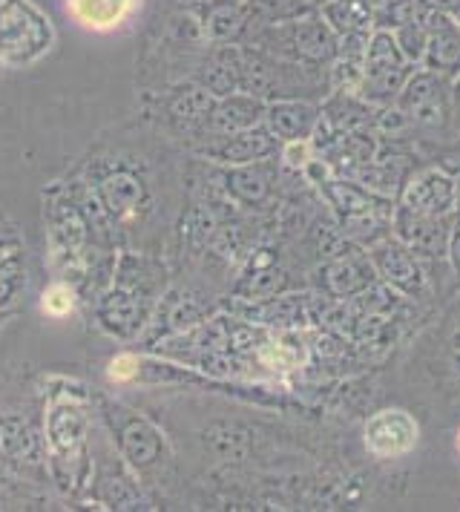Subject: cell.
Returning a JSON list of instances; mask_svg holds the SVG:
<instances>
[{"instance_id": "1", "label": "cell", "mask_w": 460, "mask_h": 512, "mask_svg": "<svg viewBox=\"0 0 460 512\" xmlns=\"http://www.w3.org/2000/svg\"><path fill=\"white\" fill-rule=\"evenodd\" d=\"M337 44H340V38L331 26L325 24L320 9L311 15H302L297 21L262 26L253 32L256 49L271 52L285 61H297L305 67H320V70H328V64L337 58Z\"/></svg>"}, {"instance_id": "2", "label": "cell", "mask_w": 460, "mask_h": 512, "mask_svg": "<svg viewBox=\"0 0 460 512\" xmlns=\"http://www.w3.org/2000/svg\"><path fill=\"white\" fill-rule=\"evenodd\" d=\"M55 44L52 21L32 0H0V61L26 67Z\"/></svg>"}, {"instance_id": "3", "label": "cell", "mask_w": 460, "mask_h": 512, "mask_svg": "<svg viewBox=\"0 0 460 512\" xmlns=\"http://www.w3.org/2000/svg\"><path fill=\"white\" fill-rule=\"evenodd\" d=\"M417 70L412 61L400 52L394 35L386 29H374L368 38L366 67H363V81L357 95H363L374 107H391L409 75Z\"/></svg>"}, {"instance_id": "4", "label": "cell", "mask_w": 460, "mask_h": 512, "mask_svg": "<svg viewBox=\"0 0 460 512\" xmlns=\"http://www.w3.org/2000/svg\"><path fill=\"white\" fill-rule=\"evenodd\" d=\"M452 104H455L452 81L423 67H417L409 75V81L403 84V90L394 101L400 116L417 127H443L449 121Z\"/></svg>"}, {"instance_id": "5", "label": "cell", "mask_w": 460, "mask_h": 512, "mask_svg": "<svg viewBox=\"0 0 460 512\" xmlns=\"http://www.w3.org/2000/svg\"><path fill=\"white\" fill-rule=\"evenodd\" d=\"M368 259L374 265L377 280L386 282L389 288L400 291V294H420L426 285V271L420 265V259L414 254L406 242H400L394 233H389L386 239L374 242L368 248Z\"/></svg>"}, {"instance_id": "6", "label": "cell", "mask_w": 460, "mask_h": 512, "mask_svg": "<svg viewBox=\"0 0 460 512\" xmlns=\"http://www.w3.org/2000/svg\"><path fill=\"white\" fill-rule=\"evenodd\" d=\"M420 438V426L406 409H380L366 420L363 443L377 461H394L412 452Z\"/></svg>"}, {"instance_id": "7", "label": "cell", "mask_w": 460, "mask_h": 512, "mask_svg": "<svg viewBox=\"0 0 460 512\" xmlns=\"http://www.w3.org/2000/svg\"><path fill=\"white\" fill-rule=\"evenodd\" d=\"M391 231L400 242H406L417 256H446L452 219L449 216H426L394 202Z\"/></svg>"}, {"instance_id": "8", "label": "cell", "mask_w": 460, "mask_h": 512, "mask_svg": "<svg viewBox=\"0 0 460 512\" xmlns=\"http://www.w3.org/2000/svg\"><path fill=\"white\" fill-rule=\"evenodd\" d=\"M423 24L429 32L426 52L420 67L432 70L449 81H455L460 75V26L449 12L440 9H426L423 12Z\"/></svg>"}, {"instance_id": "9", "label": "cell", "mask_w": 460, "mask_h": 512, "mask_svg": "<svg viewBox=\"0 0 460 512\" xmlns=\"http://www.w3.org/2000/svg\"><path fill=\"white\" fill-rule=\"evenodd\" d=\"M317 277H320L322 291L328 297H337V300H348V297L366 294L368 288H374V282H377V274H374V265L368 259V251H354V248L331 256L322 265Z\"/></svg>"}, {"instance_id": "10", "label": "cell", "mask_w": 460, "mask_h": 512, "mask_svg": "<svg viewBox=\"0 0 460 512\" xmlns=\"http://www.w3.org/2000/svg\"><path fill=\"white\" fill-rule=\"evenodd\" d=\"M397 202L409 210L426 213V216H452L455 213V179L437 167L420 170L412 179H406Z\"/></svg>"}, {"instance_id": "11", "label": "cell", "mask_w": 460, "mask_h": 512, "mask_svg": "<svg viewBox=\"0 0 460 512\" xmlns=\"http://www.w3.org/2000/svg\"><path fill=\"white\" fill-rule=\"evenodd\" d=\"M380 107L368 104L363 95L345 93V90H331L328 98L320 104V124L314 136H325V144L334 136L354 133V130H366L374 121Z\"/></svg>"}, {"instance_id": "12", "label": "cell", "mask_w": 460, "mask_h": 512, "mask_svg": "<svg viewBox=\"0 0 460 512\" xmlns=\"http://www.w3.org/2000/svg\"><path fill=\"white\" fill-rule=\"evenodd\" d=\"M320 124V104L308 98H276L265 107V127L274 133L276 141L314 139Z\"/></svg>"}, {"instance_id": "13", "label": "cell", "mask_w": 460, "mask_h": 512, "mask_svg": "<svg viewBox=\"0 0 460 512\" xmlns=\"http://www.w3.org/2000/svg\"><path fill=\"white\" fill-rule=\"evenodd\" d=\"M210 159L230 164V167H242V164L265 162L276 153V139L268 127H251V130H239V133H222L205 150Z\"/></svg>"}, {"instance_id": "14", "label": "cell", "mask_w": 460, "mask_h": 512, "mask_svg": "<svg viewBox=\"0 0 460 512\" xmlns=\"http://www.w3.org/2000/svg\"><path fill=\"white\" fill-rule=\"evenodd\" d=\"M320 187L325 202L337 213V219L360 216V213H371V210L394 208L391 199H383V196L371 193L366 185H360L357 179H348V176H334V179L322 182Z\"/></svg>"}, {"instance_id": "15", "label": "cell", "mask_w": 460, "mask_h": 512, "mask_svg": "<svg viewBox=\"0 0 460 512\" xmlns=\"http://www.w3.org/2000/svg\"><path fill=\"white\" fill-rule=\"evenodd\" d=\"M141 0H67L69 18L90 32H113L136 15Z\"/></svg>"}, {"instance_id": "16", "label": "cell", "mask_w": 460, "mask_h": 512, "mask_svg": "<svg viewBox=\"0 0 460 512\" xmlns=\"http://www.w3.org/2000/svg\"><path fill=\"white\" fill-rule=\"evenodd\" d=\"M265 101L256 98L251 93H230L225 98H219V104L213 107L210 113V121L213 127L222 133H239V130H251V127H259L265 121Z\"/></svg>"}, {"instance_id": "17", "label": "cell", "mask_w": 460, "mask_h": 512, "mask_svg": "<svg viewBox=\"0 0 460 512\" xmlns=\"http://www.w3.org/2000/svg\"><path fill=\"white\" fill-rule=\"evenodd\" d=\"M251 32V15L245 3L233 0H207L205 35L213 44H236Z\"/></svg>"}, {"instance_id": "18", "label": "cell", "mask_w": 460, "mask_h": 512, "mask_svg": "<svg viewBox=\"0 0 460 512\" xmlns=\"http://www.w3.org/2000/svg\"><path fill=\"white\" fill-rule=\"evenodd\" d=\"M325 24L340 35L374 32V6L368 0H328L320 6Z\"/></svg>"}, {"instance_id": "19", "label": "cell", "mask_w": 460, "mask_h": 512, "mask_svg": "<svg viewBox=\"0 0 460 512\" xmlns=\"http://www.w3.org/2000/svg\"><path fill=\"white\" fill-rule=\"evenodd\" d=\"M245 6L251 15V29L297 21L302 15L317 12L314 0H245Z\"/></svg>"}, {"instance_id": "20", "label": "cell", "mask_w": 460, "mask_h": 512, "mask_svg": "<svg viewBox=\"0 0 460 512\" xmlns=\"http://www.w3.org/2000/svg\"><path fill=\"white\" fill-rule=\"evenodd\" d=\"M351 179H357L360 185H366L371 193H377L383 199L400 196V190L406 185V173H403L400 159H374L360 173H354Z\"/></svg>"}, {"instance_id": "21", "label": "cell", "mask_w": 460, "mask_h": 512, "mask_svg": "<svg viewBox=\"0 0 460 512\" xmlns=\"http://www.w3.org/2000/svg\"><path fill=\"white\" fill-rule=\"evenodd\" d=\"M228 187L233 190L236 199H242L248 205H259L268 196V190H271V179L265 176V170L259 167V162H253V167L242 164V167H236L228 176Z\"/></svg>"}, {"instance_id": "22", "label": "cell", "mask_w": 460, "mask_h": 512, "mask_svg": "<svg viewBox=\"0 0 460 512\" xmlns=\"http://www.w3.org/2000/svg\"><path fill=\"white\" fill-rule=\"evenodd\" d=\"M423 12H426V3H420V0H380L374 6V29L394 32L400 26L412 24Z\"/></svg>"}, {"instance_id": "23", "label": "cell", "mask_w": 460, "mask_h": 512, "mask_svg": "<svg viewBox=\"0 0 460 512\" xmlns=\"http://www.w3.org/2000/svg\"><path fill=\"white\" fill-rule=\"evenodd\" d=\"M426 9H429V6H426ZM391 35H394V41H397L400 52L412 61L414 67H420L423 52H426V41H429V32H426V24H423V15H420V18H414L412 24L394 29Z\"/></svg>"}, {"instance_id": "24", "label": "cell", "mask_w": 460, "mask_h": 512, "mask_svg": "<svg viewBox=\"0 0 460 512\" xmlns=\"http://www.w3.org/2000/svg\"><path fill=\"white\" fill-rule=\"evenodd\" d=\"M446 256L452 259V268L460 277V216L458 222H452V233H449V248H446Z\"/></svg>"}, {"instance_id": "25", "label": "cell", "mask_w": 460, "mask_h": 512, "mask_svg": "<svg viewBox=\"0 0 460 512\" xmlns=\"http://www.w3.org/2000/svg\"><path fill=\"white\" fill-rule=\"evenodd\" d=\"M452 179H455V213L460 216V173H455Z\"/></svg>"}, {"instance_id": "26", "label": "cell", "mask_w": 460, "mask_h": 512, "mask_svg": "<svg viewBox=\"0 0 460 512\" xmlns=\"http://www.w3.org/2000/svg\"><path fill=\"white\" fill-rule=\"evenodd\" d=\"M452 98H455V104L460 107V75L452 81Z\"/></svg>"}, {"instance_id": "27", "label": "cell", "mask_w": 460, "mask_h": 512, "mask_svg": "<svg viewBox=\"0 0 460 512\" xmlns=\"http://www.w3.org/2000/svg\"><path fill=\"white\" fill-rule=\"evenodd\" d=\"M452 351H455V357H460V331L452 337Z\"/></svg>"}, {"instance_id": "28", "label": "cell", "mask_w": 460, "mask_h": 512, "mask_svg": "<svg viewBox=\"0 0 460 512\" xmlns=\"http://www.w3.org/2000/svg\"><path fill=\"white\" fill-rule=\"evenodd\" d=\"M452 18H455V21H458V26H460V6L455 9V12H452Z\"/></svg>"}, {"instance_id": "29", "label": "cell", "mask_w": 460, "mask_h": 512, "mask_svg": "<svg viewBox=\"0 0 460 512\" xmlns=\"http://www.w3.org/2000/svg\"><path fill=\"white\" fill-rule=\"evenodd\" d=\"M455 449H458V455H460V429H458V438H455Z\"/></svg>"}, {"instance_id": "30", "label": "cell", "mask_w": 460, "mask_h": 512, "mask_svg": "<svg viewBox=\"0 0 460 512\" xmlns=\"http://www.w3.org/2000/svg\"><path fill=\"white\" fill-rule=\"evenodd\" d=\"M184 3H207V0H184Z\"/></svg>"}, {"instance_id": "31", "label": "cell", "mask_w": 460, "mask_h": 512, "mask_svg": "<svg viewBox=\"0 0 460 512\" xmlns=\"http://www.w3.org/2000/svg\"><path fill=\"white\" fill-rule=\"evenodd\" d=\"M314 3H317V9H320L322 3H328V0H314Z\"/></svg>"}, {"instance_id": "32", "label": "cell", "mask_w": 460, "mask_h": 512, "mask_svg": "<svg viewBox=\"0 0 460 512\" xmlns=\"http://www.w3.org/2000/svg\"><path fill=\"white\" fill-rule=\"evenodd\" d=\"M233 3H245V0H233Z\"/></svg>"}]
</instances>
